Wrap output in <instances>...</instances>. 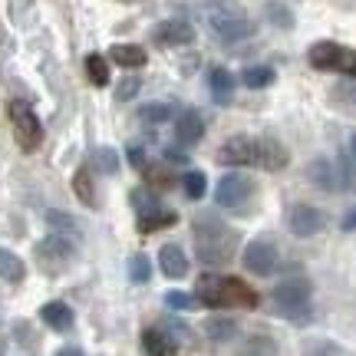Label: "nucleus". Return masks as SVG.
<instances>
[{
  "label": "nucleus",
  "instance_id": "obj_1",
  "mask_svg": "<svg viewBox=\"0 0 356 356\" xmlns=\"http://www.w3.org/2000/svg\"><path fill=\"white\" fill-rule=\"evenodd\" d=\"M218 162L221 165H254V168H267V172H280V168H287L291 155L274 139L234 136V139H228L218 149Z\"/></svg>",
  "mask_w": 356,
  "mask_h": 356
},
{
  "label": "nucleus",
  "instance_id": "obj_2",
  "mask_svg": "<svg viewBox=\"0 0 356 356\" xmlns=\"http://www.w3.org/2000/svg\"><path fill=\"white\" fill-rule=\"evenodd\" d=\"M238 244H241V234L228 228L225 221H218L215 215L195 218V254H198L202 264L208 267L228 264L231 257L238 254Z\"/></svg>",
  "mask_w": 356,
  "mask_h": 356
},
{
  "label": "nucleus",
  "instance_id": "obj_3",
  "mask_svg": "<svg viewBox=\"0 0 356 356\" xmlns=\"http://www.w3.org/2000/svg\"><path fill=\"white\" fill-rule=\"evenodd\" d=\"M195 300H202L204 307L215 310H251L257 307V293L251 284H244L241 277H228V274H202L198 287H195Z\"/></svg>",
  "mask_w": 356,
  "mask_h": 356
},
{
  "label": "nucleus",
  "instance_id": "obj_4",
  "mask_svg": "<svg viewBox=\"0 0 356 356\" xmlns=\"http://www.w3.org/2000/svg\"><path fill=\"white\" fill-rule=\"evenodd\" d=\"M270 300H274V310H277L284 320H291V323H310V317H314L310 284H307L304 277L280 280L277 287L270 291Z\"/></svg>",
  "mask_w": 356,
  "mask_h": 356
},
{
  "label": "nucleus",
  "instance_id": "obj_5",
  "mask_svg": "<svg viewBox=\"0 0 356 356\" xmlns=\"http://www.w3.org/2000/svg\"><path fill=\"white\" fill-rule=\"evenodd\" d=\"M204 17H208V30L221 43H238V40H248L254 33V20L238 7H208Z\"/></svg>",
  "mask_w": 356,
  "mask_h": 356
},
{
  "label": "nucleus",
  "instance_id": "obj_6",
  "mask_svg": "<svg viewBox=\"0 0 356 356\" xmlns=\"http://www.w3.org/2000/svg\"><path fill=\"white\" fill-rule=\"evenodd\" d=\"M307 60H310V66L320 70V73H343V76L356 79V53L350 50V47H343V43L320 40V43L310 47Z\"/></svg>",
  "mask_w": 356,
  "mask_h": 356
},
{
  "label": "nucleus",
  "instance_id": "obj_7",
  "mask_svg": "<svg viewBox=\"0 0 356 356\" xmlns=\"http://www.w3.org/2000/svg\"><path fill=\"white\" fill-rule=\"evenodd\" d=\"M7 115H10L17 145H20L24 152H37L40 142H43V122H40V115L33 113V106H30L26 99H10Z\"/></svg>",
  "mask_w": 356,
  "mask_h": 356
},
{
  "label": "nucleus",
  "instance_id": "obj_8",
  "mask_svg": "<svg viewBox=\"0 0 356 356\" xmlns=\"http://www.w3.org/2000/svg\"><path fill=\"white\" fill-rule=\"evenodd\" d=\"M307 175L323 191H353L356 188V172L346 159H317V162H310Z\"/></svg>",
  "mask_w": 356,
  "mask_h": 356
},
{
  "label": "nucleus",
  "instance_id": "obj_9",
  "mask_svg": "<svg viewBox=\"0 0 356 356\" xmlns=\"http://www.w3.org/2000/svg\"><path fill=\"white\" fill-rule=\"evenodd\" d=\"M73 257H76V244L70 241V238L47 234V238L37 244V261L47 274H60V270H66V267L73 264Z\"/></svg>",
  "mask_w": 356,
  "mask_h": 356
},
{
  "label": "nucleus",
  "instance_id": "obj_10",
  "mask_svg": "<svg viewBox=\"0 0 356 356\" xmlns=\"http://www.w3.org/2000/svg\"><path fill=\"white\" fill-rule=\"evenodd\" d=\"M241 261H244V267H248L254 277H270V274L277 270V264H280V254H277V248H274L270 241L257 238V241H251L248 248H244Z\"/></svg>",
  "mask_w": 356,
  "mask_h": 356
},
{
  "label": "nucleus",
  "instance_id": "obj_11",
  "mask_svg": "<svg viewBox=\"0 0 356 356\" xmlns=\"http://www.w3.org/2000/svg\"><path fill=\"white\" fill-rule=\"evenodd\" d=\"M251 195H254V181L248 175H241V172H228V175L218 181L215 202L221 204V208H241Z\"/></svg>",
  "mask_w": 356,
  "mask_h": 356
},
{
  "label": "nucleus",
  "instance_id": "obj_12",
  "mask_svg": "<svg viewBox=\"0 0 356 356\" xmlns=\"http://www.w3.org/2000/svg\"><path fill=\"white\" fill-rule=\"evenodd\" d=\"M323 225H327V218H323V211L314 208V204L297 202L287 208V228H291L297 238H314V234L323 231Z\"/></svg>",
  "mask_w": 356,
  "mask_h": 356
},
{
  "label": "nucleus",
  "instance_id": "obj_13",
  "mask_svg": "<svg viewBox=\"0 0 356 356\" xmlns=\"http://www.w3.org/2000/svg\"><path fill=\"white\" fill-rule=\"evenodd\" d=\"M191 40H195V26H191L188 20H181V17L162 20V24L152 30V43L155 47H165V50H172V47H188Z\"/></svg>",
  "mask_w": 356,
  "mask_h": 356
},
{
  "label": "nucleus",
  "instance_id": "obj_14",
  "mask_svg": "<svg viewBox=\"0 0 356 356\" xmlns=\"http://www.w3.org/2000/svg\"><path fill=\"white\" fill-rule=\"evenodd\" d=\"M142 353L145 356H178V343L168 330L149 327V330H142Z\"/></svg>",
  "mask_w": 356,
  "mask_h": 356
},
{
  "label": "nucleus",
  "instance_id": "obj_15",
  "mask_svg": "<svg viewBox=\"0 0 356 356\" xmlns=\"http://www.w3.org/2000/svg\"><path fill=\"white\" fill-rule=\"evenodd\" d=\"M204 136V119L202 113H195V109H185V113L175 119V139L181 145H198Z\"/></svg>",
  "mask_w": 356,
  "mask_h": 356
},
{
  "label": "nucleus",
  "instance_id": "obj_16",
  "mask_svg": "<svg viewBox=\"0 0 356 356\" xmlns=\"http://www.w3.org/2000/svg\"><path fill=\"white\" fill-rule=\"evenodd\" d=\"M159 267H162V274L168 280H181L188 274V257L185 251L178 248V244H165L162 251H159Z\"/></svg>",
  "mask_w": 356,
  "mask_h": 356
},
{
  "label": "nucleus",
  "instance_id": "obj_17",
  "mask_svg": "<svg viewBox=\"0 0 356 356\" xmlns=\"http://www.w3.org/2000/svg\"><path fill=\"white\" fill-rule=\"evenodd\" d=\"M40 320H43L50 330L66 333L70 327H73V310H70L63 300H50V304L40 307Z\"/></svg>",
  "mask_w": 356,
  "mask_h": 356
},
{
  "label": "nucleus",
  "instance_id": "obj_18",
  "mask_svg": "<svg viewBox=\"0 0 356 356\" xmlns=\"http://www.w3.org/2000/svg\"><path fill=\"white\" fill-rule=\"evenodd\" d=\"M109 56H113V63L126 66V70H139L149 60V53L142 50V47H136V43H115L113 50H109Z\"/></svg>",
  "mask_w": 356,
  "mask_h": 356
},
{
  "label": "nucleus",
  "instance_id": "obj_19",
  "mask_svg": "<svg viewBox=\"0 0 356 356\" xmlns=\"http://www.w3.org/2000/svg\"><path fill=\"white\" fill-rule=\"evenodd\" d=\"M208 86L215 92V102H231V92H234V76H231L225 66H211L208 70Z\"/></svg>",
  "mask_w": 356,
  "mask_h": 356
},
{
  "label": "nucleus",
  "instance_id": "obj_20",
  "mask_svg": "<svg viewBox=\"0 0 356 356\" xmlns=\"http://www.w3.org/2000/svg\"><path fill=\"white\" fill-rule=\"evenodd\" d=\"M204 337H208V340H215V343H228V340L238 337V320H231V317L204 320Z\"/></svg>",
  "mask_w": 356,
  "mask_h": 356
},
{
  "label": "nucleus",
  "instance_id": "obj_21",
  "mask_svg": "<svg viewBox=\"0 0 356 356\" xmlns=\"http://www.w3.org/2000/svg\"><path fill=\"white\" fill-rule=\"evenodd\" d=\"M238 356H280V350H277V343H274V337L254 333V337L244 340V346L238 350Z\"/></svg>",
  "mask_w": 356,
  "mask_h": 356
},
{
  "label": "nucleus",
  "instance_id": "obj_22",
  "mask_svg": "<svg viewBox=\"0 0 356 356\" xmlns=\"http://www.w3.org/2000/svg\"><path fill=\"white\" fill-rule=\"evenodd\" d=\"M0 277L7 280V284H20L26 277L24 261L13 254V251H7V248H0Z\"/></svg>",
  "mask_w": 356,
  "mask_h": 356
},
{
  "label": "nucleus",
  "instance_id": "obj_23",
  "mask_svg": "<svg viewBox=\"0 0 356 356\" xmlns=\"http://www.w3.org/2000/svg\"><path fill=\"white\" fill-rule=\"evenodd\" d=\"M175 221H178L175 211H168V208H159V211H149V215H139V231H142V234H152V231L172 228Z\"/></svg>",
  "mask_w": 356,
  "mask_h": 356
},
{
  "label": "nucleus",
  "instance_id": "obj_24",
  "mask_svg": "<svg viewBox=\"0 0 356 356\" xmlns=\"http://www.w3.org/2000/svg\"><path fill=\"white\" fill-rule=\"evenodd\" d=\"M330 102L340 109V113L353 115L356 119V83H340V86L330 89Z\"/></svg>",
  "mask_w": 356,
  "mask_h": 356
},
{
  "label": "nucleus",
  "instance_id": "obj_25",
  "mask_svg": "<svg viewBox=\"0 0 356 356\" xmlns=\"http://www.w3.org/2000/svg\"><path fill=\"white\" fill-rule=\"evenodd\" d=\"M47 225H50L53 234H60V238H79V221L70 218L66 211H47Z\"/></svg>",
  "mask_w": 356,
  "mask_h": 356
},
{
  "label": "nucleus",
  "instance_id": "obj_26",
  "mask_svg": "<svg viewBox=\"0 0 356 356\" xmlns=\"http://www.w3.org/2000/svg\"><path fill=\"white\" fill-rule=\"evenodd\" d=\"M274 76H277V73H274L270 66H248V70L241 73V83L248 89H267L270 83H274Z\"/></svg>",
  "mask_w": 356,
  "mask_h": 356
},
{
  "label": "nucleus",
  "instance_id": "obj_27",
  "mask_svg": "<svg viewBox=\"0 0 356 356\" xmlns=\"http://www.w3.org/2000/svg\"><path fill=\"white\" fill-rule=\"evenodd\" d=\"M86 76L92 86H106V83H109V63H106V56L89 53L86 56Z\"/></svg>",
  "mask_w": 356,
  "mask_h": 356
},
{
  "label": "nucleus",
  "instance_id": "obj_28",
  "mask_svg": "<svg viewBox=\"0 0 356 356\" xmlns=\"http://www.w3.org/2000/svg\"><path fill=\"white\" fill-rule=\"evenodd\" d=\"M175 115V106L172 102H159V106H142L139 109V119L142 122H149V126H162Z\"/></svg>",
  "mask_w": 356,
  "mask_h": 356
},
{
  "label": "nucleus",
  "instance_id": "obj_29",
  "mask_svg": "<svg viewBox=\"0 0 356 356\" xmlns=\"http://www.w3.org/2000/svg\"><path fill=\"white\" fill-rule=\"evenodd\" d=\"M129 277H132V284H149V280H152L149 254H132L129 257Z\"/></svg>",
  "mask_w": 356,
  "mask_h": 356
},
{
  "label": "nucleus",
  "instance_id": "obj_30",
  "mask_svg": "<svg viewBox=\"0 0 356 356\" xmlns=\"http://www.w3.org/2000/svg\"><path fill=\"white\" fill-rule=\"evenodd\" d=\"M73 188H76V195H79V202H83V204H96V188H92V175H89L86 165L76 172V178H73Z\"/></svg>",
  "mask_w": 356,
  "mask_h": 356
},
{
  "label": "nucleus",
  "instance_id": "obj_31",
  "mask_svg": "<svg viewBox=\"0 0 356 356\" xmlns=\"http://www.w3.org/2000/svg\"><path fill=\"white\" fill-rule=\"evenodd\" d=\"M181 188H185V195H188L191 202H202L204 191H208V178H204V172H188V175L181 178Z\"/></svg>",
  "mask_w": 356,
  "mask_h": 356
},
{
  "label": "nucleus",
  "instance_id": "obj_32",
  "mask_svg": "<svg viewBox=\"0 0 356 356\" xmlns=\"http://www.w3.org/2000/svg\"><path fill=\"white\" fill-rule=\"evenodd\" d=\"M132 204H136V211H139V215H149V211H159V208H162L159 198H155V191H149V188L132 191Z\"/></svg>",
  "mask_w": 356,
  "mask_h": 356
},
{
  "label": "nucleus",
  "instance_id": "obj_33",
  "mask_svg": "<svg viewBox=\"0 0 356 356\" xmlns=\"http://www.w3.org/2000/svg\"><path fill=\"white\" fill-rule=\"evenodd\" d=\"M92 165H96V172H102V175H113L115 168H119V155H115L113 149H96V152H92Z\"/></svg>",
  "mask_w": 356,
  "mask_h": 356
},
{
  "label": "nucleus",
  "instance_id": "obj_34",
  "mask_svg": "<svg viewBox=\"0 0 356 356\" xmlns=\"http://www.w3.org/2000/svg\"><path fill=\"white\" fill-rule=\"evenodd\" d=\"M304 356H350V353H346L343 346L330 343V340H314V343H307Z\"/></svg>",
  "mask_w": 356,
  "mask_h": 356
},
{
  "label": "nucleus",
  "instance_id": "obj_35",
  "mask_svg": "<svg viewBox=\"0 0 356 356\" xmlns=\"http://www.w3.org/2000/svg\"><path fill=\"white\" fill-rule=\"evenodd\" d=\"M267 17H270V24L274 26H284V30H291L293 26V13L287 3H270L267 7Z\"/></svg>",
  "mask_w": 356,
  "mask_h": 356
},
{
  "label": "nucleus",
  "instance_id": "obj_36",
  "mask_svg": "<svg viewBox=\"0 0 356 356\" xmlns=\"http://www.w3.org/2000/svg\"><path fill=\"white\" fill-rule=\"evenodd\" d=\"M195 304H198V300L185 291H168L165 293V307H172V310H191Z\"/></svg>",
  "mask_w": 356,
  "mask_h": 356
},
{
  "label": "nucleus",
  "instance_id": "obj_37",
  "mask_svg": "<svg viewBox=\"0 0 356 356\" xmlns=\"http://www.w3.org/2000/svg\"><path fill=\"white\" fill-rule=\"evenodd\" d=\"M139 86H142V79L139 76H126L122 83H119V89H115V99H136V92H139Z\"/></svg>",
  "mask_w": 356,
  "mask_h": 356
},
{
  "label": "nucleus",
  "instance_id": "obj_38",
  "mask_svg": "<svg viewBox=\"0 0 356 356\" xmlns=\"http://www.w3.org/2000/svg\"><path fill=\"white\" fill-rule=\"evenodd\" d=\"M142 172H145V175H149V181H152L155 188H168V185H172V175H168V172H162V168H142Z\"/></svg>",
  "mask_w": 356,
  "mask_h": 356
},
{
  "label": "nucleus",
  "instance_id": "obj_39",
  "mask_svg": "<svg viewBox=\"0 0 356 356\" xmlns=\"http://www.w3.org/2000/svg\"><path fill=\"white\" fill-rule=\"evenodd\" d=\"M165 162L185 165V162H188V152H181V149H175V145H172V149H165Z\"/></svg>",
  "mask_w": 356,
  "mask_h": 356
},
{
  "label": "nucleus",
  "instance_id": "obj_40",
  "mask_svg": "<svg viewBox=\"0 0 356 356\" xmlns=\"http://www.w3.org/2000/svg\"><path fill=\"white\" fill-rule=\"evenodd\" d=\"M129 162H132L136 168H145V149L132 145V149H129Z\"/></svg>",
  "mask_w": 356,
  "mask_h": 356
},
{
  "label": "nucleus",
  "instance_id": "obj_41",
  "mask_svg": "<svg viewBox=\"0 0 356 356\" xmlns=\"http://www.w3.org/2000/svg\"><path fill=\"white\" fill-rule=\"evenodd\" d=\"M53 356H83V350H79V346H60Z\"/></svg>",
  "mask_w": 356,
  "mask_h": 356
},
{
  "label": "nucleus",
  "instance_id": "obj_42",
  "mask_svg": "<svg viewBox=\"0 0 356 356\" xmlns=\"http://www.w3.org/2000/svg\"><path fill=\"white\" fill-rule=\"evenodd\" d=\"M343 231H356V208L350 211V215L343 218Z\"/></svg>",
  "mask_w": 356,
  "mask_h": 356
},
{
  "label": "nucleus",
  "instance_id": "obj_43",
  "mask_svg": "<svg viewBox=\"0 0 356 356\" xmlns=\"http://www.w3.org/2000/svg\"><path fill=\"white\" fill-rule=\"evenodd\" d=\"M122 3H142V0H122Z\"/></svg>",
  "mask_w": 356,
  "mask_h": 356
},
{
  "label": "nucleus",
  "instance_id": "obj_44",
  "mask_svg": "<svg viewBox=\"0 0 356 356\" xmlns=\"http://www.w3.org/2000/svg\"><path fill=\"white\" fill-rule=\"evenodd\" d=\"M353 155H356V136H353Z\"/></svg>",
  "mask_w": 356,
  "mask_h": 356
}]
</instances>
